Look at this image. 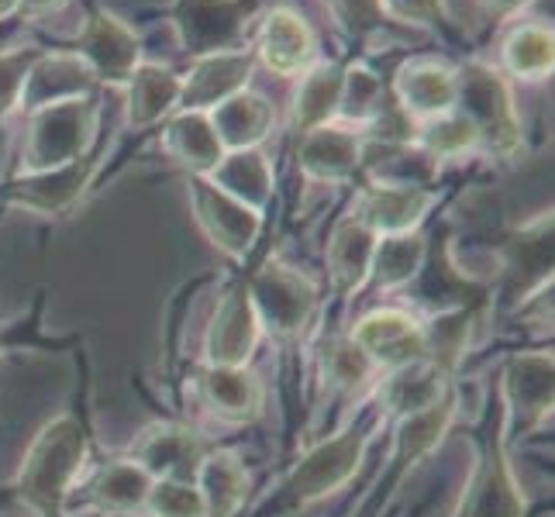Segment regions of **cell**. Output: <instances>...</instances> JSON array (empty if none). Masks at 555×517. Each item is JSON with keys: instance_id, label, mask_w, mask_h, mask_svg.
Wrapping results in <instances>:
<instances>
[{"instance_id": "obj_1", "label": "cell", "mask_w": 555, "mask_h": 517, "mask_svg": "<svg viewBox=\"0 0 555 517\" xmlns=\"http://www.w3.org/2000/svg\"><path fill=\"white\" fill-rule=\"evenodd\" d=\"M83 458H87V435L80 428V421L73 414L55 417L52 425H46V431L35 438V445L22 466L17 490H22V496L35 510L60 514L63 501L76 483V476L83 469Z\"/></svg>"}, {"instance_id": "obj_2", "label": "cell", "mask_w": 555, "mask_h": 517, "mask_svg": "<svg viewBox=\"0 0 555 517\" xmlns=\"http://www.w3.org/2000/svg\"><path fill=\"white\" fill-rule=\"evenodd\" d=\"M98 128V107L90 98L38 107L31 118L25 159L31 172H49L87 156V145Z\"/></svg>"}, {"instance_id": "obj_3", "label": "cell", "mask_w": 555, "mask_h": 517, "mask_svg": "<svg viewBox=\"0 0 555 517\" xmlns=\"http://www.w3.org/2000/svg\"><path fill=\"white\" fill-rule=\"evenodd\" d=\"M463 101V118L473 125L476 139L490 142L496 152H514L521 142L518 114H514L511 93L504 80L487 66H469L459 76L455 104Z\"/></svg>"}, {"instance_id": "obj_4", "label": "cell", "mask_w": 555, "mask_h": 517, "mask_svg": "<svg viewBox=\"0 0 555 517\" xmlns=\"http://www.w3.org/2000/svg\"><path fill=\"white\" fill-rule=\"evenodd\" d=\"M253 4L248 0H183L177 28L183 46L194 55L232 52L245 31Z\"/></svg>"}, {"instance_id": "obj_5", "label": "cell", "mask_w": 555, "mask_h": 517, "mask_svg": "<svg viewBox=\"0 0 555 517\" xmlns=\"http://www.w3.org/2000/svg\"><path fill=\"white\" fill-rule=\"evenodd\" d=\"M248 297L259 314V324H270L276 335H294L304 328V321L314 311V286L300 273H291L286 266H270L253 283Z\"/></svg>"}, {"instance_id": "obj_6", "label": "cell", "mask_w": 555, "mask_h": 517, "mask_svg": "<svg viewBox=\"0 0 555 517\" xmlns=\"http://www.w3.org/2000/svg\"><path fill=\"white\" fill-rule=\"evenodd\" d=\"M352 341L370 356L373 366H408L428 356V335L425 328L404 311H373L359 321Z\"/></svg>"}, {"instance_id": "obj_7", "label": "cell", "mask_w": 555, "mask_h": 517, "mask_svg": "<svg viewBox=\"0 0 555 517\" xmlns=\"http://www.w3.org/2000/svg\"><path fill=\"white\" fill-rule=\"evenodd\" d=\"M194 210H197V221L207 232V238L215 242L221 253L242 256L245 248L256 242L259 210L245 207L232 194H224V190L215 186L207 177L194 180Z\"/></svg>"}, {"instance_id": "obj_8", "label": "cell", "mask_w": 555, "mask_h": 517, "mask_svg": "<svg viewBox=\"0 0 555 517\" xmlns=\"http://www.w3.org/2000/svg\"><path fill=\"white\" fill-rule=\"evenodd\" d=\"M76 55L90 66L93 80H111L121 83L128 80L139 66V42L135 31L125 22H118L114 14L98 11L87 22L80 42H76Z\"/></svg>"}, {"instance_id": "obj_9", "label": "cell", "mask_w": 555, "mask_h": 517, "mask_svg": "<svg viewBox=\"0 0 555 517\" xmlns=\"http://www.w3.org/2000/svg\"><path fill=\"white\" fill-rule=\"evenodd\" d=\"M362 449H366V438L362 435H341L318 445L291 476V487L286 490H291L294 504H311L318 496L346 483L362 463Z\"/></svg>"}, {"instance_id": "obj_10", "label": "cell", "mask_w": 555, "mask_h": 517, "mask_svg": "<svg viewBox=\"0 0 555 517\" xmlns=\"http://www.w3.org/2000/svg\"><path fill=\"white\" fill-rule=\"evenodd\" d=\"M397 104L408 121H431L455 107L459 76L438 60H414L397 73Z\"/></svg>"}, {"instance_id": "obj_11", "label": "cell", "mask_w": 555, "mask_h": 517, "mask_svg": "<svg viewBox=\"0 0 555 517\" xmlns=\"http://www.w3.org/2000/svg\"><path fill=\"white\" fill-rule=\"evenodd\" d=\"M248 73H253V60L245 52L232 49V52L201 55L186 80H180L183 111H215L218 104L245 90Z\"/></svg>"}, {"instance_id": "obj_12", "label": "cell", "mask_w": 555, "mask_h": 517, "mask_svg": "<svg viewBox=\"0 0 555 517\" xmlns=\"http://www.w3.org/2000/svg\"><path fill=\"white\" fill-rule=\"evenodd\" d=\"M259 314L248 297V286H238L224 297L207 332V359L210 366H242L259 341Z\"/></svg>"}, {"instance_id": "obj_13", "label": "cell", "mask_w": 555, "mask_h": 517, "mask_svg": "<svg viewBox=\"0 0 555 517\" xmlns=\"http://www.w3.org/2000/svg\"><path fill=\"white\" fill-rule=\"evenodd\" d=\"M90 87H93V73L76 52L73 55H66V52L35 55V63L25 76V87H22V104L38 111L49 104L87 98Z\"/></svg>"}, {"instance_id": "obj_14", "label": "cell", "mask_w": 555, "mask_h": 517, "mask_svg": "<svg viewBox=\"0 0 555 517\" xmlns=\"http://www.w3.org/2000/svg\"><path fill=\"white\" fill-rule=\"evenodd\" d=\"M204 458H207V445L194 431H186V428H156V431H149L145 442L139 445L135 463L152 476V480L194 483Z\"/></svg>"}, {"instance_id": "obj_15", "label": "cell", "mask_w": 555, "mask_h": 517, "mask_svg": "<svg viewBox=\"0 0 555 517\" xmlns=\"http://www.w3.org/2000/svg\"><path fill=\"white\" fill-rule=\"evenodd\" d=\"M435 194L421 190L417 183H383L373 186L362 201V224H370L379 235H408L411 228L425 218Z\"/></svg>"}, {"instance_id": "obj_16", "label": "cell", "mask_w": 555, "mask_h": 517, "mask_svg": "<svg viewBox=\"0 0 555 517\" xmlns=\"http://www.w3.org/2000/svg\"><path fill=\"white\" fill-rule=\"evenodd\" d=\"M359 135L349 128H335V125H321L304 131V145H300V169L308 172L311 180L324 183H338L349 180L356 166H359Z\"/></svg>"}, {"instance_id": "obj_17", "label": "cell", "mask_w": 555, "mask_h": 517, "mask_svg": "<svg viewBox=\"0 0 555 517\" xmlns=\"http://www.w3.org/2000/svg\"><path fill=\"white\" fill-rule=\"evenodd\" d=\"M259 55L262 63L280 76L308 73L314 55V35L291 11H273L259 31Z\"/></svg>"}, {"instance_id": "obj_18", "label": "cell", "mask_w": 555, "mask_h": 517, "mask_svg": "<svg viewBox=\"0 0 555 517\" xmlns=\"http://www.w3.org/2000/svg\"><path fill=\"white\" fill-rule=\"evenodd\" d=\"M521 510L525 501L518 493V483H514L504 455L493 449L483 458V466L476 473V480L463 501V510L455 517H521Z\"/></svg>"}, {"instance_id": "obj_19", "label": "cell", "mask_w": 555, "mask_h": 517, "mask_svg": "<svg viewBox=\"0 0 555 517\" xmlns=\"http://www.w3.org/2000/svg\"><path fill=\"white\" fill-rule=\"evenodd\" d=\"M210 128L221 142V148H256V142L266 139V131L273 125V107L266 104L256 93H235L224 104H218L215 111L207 114Z\"/></svg>"}, {"instance_id": "obj_20", "label": "cell", "mask_w": 555, "mask_h": 517, "mask_svg": "<svg viewBox=\"0 0 555 517\" xmlns=\"http://www.w3.org/2000/svg\"><path fill=\"white\" fill-rule=\"evenodd\" d=\"M373 253H376V232L359 218L338 224V232L328 245V266L338 294H349L370 276L373 270Z\"/></svg>"}, {"instance_id": "obj_21", "label": "cell", "mask_w": 555, "mask_h": 517, "mask_svg": "<svg viewBox=\"0 0 555 517\" xmlns=\"http://www.w3.org/2000/svg\"><path fill=\"white\" fill-rule=\"evenodd\" d=\"M207 180L221 186L224 194H232L235 201H242L245 207L259 210L266 204V197H270L273 172H270V163H266L262 152L238 148L232 156H221V163L207 172Z\"/></svg>"}, {"instance_id": "obj_22", "label": "cell", "mask_w": 555, "mask_h": 517, "mask_svg": "<svg viewBox=\"0 0 555 517\" xmlns=\"http://www.w3.org/2000/svg\"><path fill=\"white\" fill-rule=\"evenodd\" d=\"M152 483L156 480H152L135 458H121V463H111L93 476V483L87 487V496L98 510L125 514V510L145 507Z\"/></svg>"}, {"instance_id": "obj_23", "label": "cell", "mask_w": 555, "mask_h": 517, "mask_svg": "<svg viewBox=\"0 0 555 517\" xmlns=\"http://www.w3.org/2000/svg\"><path fill=\"white\" fill-rule=\"evenodd\" d=\"M201 387L204 400L224 421H253L262 408V387L242 366H210Z\"/></svg>"}, {"instance_id": "obj_24", "label": "cell", "mask_w": 555, "mask_h": 517, "mask_svg": "<svg viewBox=\"0 0 555 517\" xmlns=\"http://www.w3.org/2000/svg\"><path fill=\"white\" fill-rule=\"evenodd\" d=\"M180 104V76L163 66H135L128 76V118L135 128L156 125Z\"/></svg>"}, {"instance_id": "obj_25", "label": "cell", "mask_w": 555, "mask_h": 517, "mask_svg": "<svg viewBox=\"0 0 555 517\" xmlns=\"http://www.w3.org/2000/svg\"><path fill=\"white\" fill-rule=\"evenodd\" d=\"M87 180H90V156L73 159L69 166L49 169V172H35L28 183H22L14 201L31 210H42V215H55V210L69 207L83 194Z\"/></svg>"}, {"instance_id": "obj_26", "label": "cell", "mask_w": 555, "mask_h": 517, "mask_svg": "<svg viewBox=\"0 0 555 517\" xmlns=\"http://www.w3.org/2000/svg\"><path fill=\"white\" fill-rule=\"evenodd\" d=\"M166 148L173 152L180 163H186L190 169L204 172V177L224 156V148H221L215 128H210V118L204 111H183L166 131Z\"/></svg>"}, {"instance_id": "obj_27", "label": "cell", "mask_w": 555, "mask_h": 517, "mask_svg": "<svg viewBox=\"0 0 555 517\" xmlns=\"http://www.w3.org/2000/svg\"><path fill=\"white\" fill-rule=\"evenodd\" d=\"M442 373H438L435 362L425 359H417V362H408V366H397L390 383L383 387V400L400 411V414H417V411H425L431 408L438 397H442Z\"/></svg>"}, {"instance_id": "obj_28", "label": "cell", "mask_w": 555, "mask_h": 517, "mask_svg": "<svg viewBox=\"0 0 555 517\" xmlns=\"http://www.w3.org/2000/svg\"><path fill=\"white\" fill-rule=\"evenodd\" d=\"M507 390L514 408L528 421H539L552 411V356L514 359L507 370Z\"/></svg>"}, {"instance_id": "obj_29", "label": "cell", "mask_w": 555, "mask_h": 517, "mask_svg": "<svg viewBox=\"0 0 555 517\" xmlns=\"http://www.w3.org/2000/svg\"><path fill=\"white\" fill-rule=\"evenodd\" d=\"M341 80H346V69L341 66H318L304 76L300 93H297V111H294L300 131L328 125L332 114H338Z\"/></svg>"}, {"instance_id": "obj_30", "label": "cell", "mask_w": 555, "mask_h": 517, "mask_svg": "<svg viewBox=\"0 0 555 517\" xmlns=\"http://www.w3.org/2000/svg\"><path fill=\"white\" fill-rule=\"evenodd\" d=\"M194 483L207 501V517H228L242 501L245 473L232 455H207Z\"/></svg>"}, {"instance_id": "obj_31", "label": "cell", "mask_w": 555, "mask_h": 517, "mask_svg": "<svg viewBox=\"0 0 555 517\" xmlns=\"http://www.w3.org/2000/svg\"><path fill=\"white\" fill-rule=\"evenodd\" d=\"M452 411H455V397L442 393L431 408L411 414L404 421V428H400V452H397L400 463L408 466V463H414V458L425 455L438 442V438H442V431L449 428Z\"/></svg>"}, {"instance_id": "obj_32", "label": "cell", "mask_w": 555, "mask_h": 517, "mask_svg": "<svg viewBox=\"0 0 555 517\" xmlns=\"http://www.w3.org/2000/svg\"><path fill=\"white\" fill-rule=\"evenodd\" d=\"M504 63L521 80H542L552 73V31L525 25L504 42Z\"/></svg>"}, {"instance_id": "obj_33", "label": "cell", "mask_w": 555, "mask_h": 517, "mask_svg": "<svg viewBox=\"0 0 555 517\" xmlns=\"http://www.w3.org/2000/svg\"><path fill=\"white\" fill-rule=\"evenodd\" d=\"M421 262H425V242L417 235H387L383 245H376L370 273H376L379 286H397L408 283L421 270Z\"/></svg>"}, {"instance_id": "obj_34", "label": "cell", "mask_w": 555, "mask_h": 517, "mask_svg": "<svg viewBox=\"0 0 555 517\" xmlns=\"http://www.w3.org/2000/svg\"><path fill=\"white\" fill-rule=\"evenodd\" d=\"M476 142V131L473 125L463 118V114H438V118L421 125V148H425V156L431 159H442V156H463L466 148H473Z\"/></svg>"}, {"instance_id": "obj_35", "label": "cell", "mask_w": 555, "mask_h": 517, "mask_svg": "<svg viewBox=\"0 0 555 517\" xmlns=\"http://www.w3.org/2000/svg\"><path fill=\"white\" fill-rule=\"evenodd\" d=\"M145 507L156 517H207V501L197 483L156 480L149 490Z\"/></svg>"}, {"instance_id": "obj_36", "label": "cell", "mask_w": 555, "mask_h": 517, "mask_svg": "<svg viewBox=\"0 0 555 517\" xmlns=\"http://www.w3.org/2000/svg\"><path fill=\"white\" fill-rule=\"evenodd\" d=\"M383 111V87L370 69H346L341 80L338 114H356V118H376Z\"/></svg>"}, {"instance_id": "obj_37", "label": "cell", "mask_w": 555, "mask_h": 517, "mask_svg": "<svg viewBox=\"0 0 555 517\" xmlns=\"http://www.w3.org/2000/svg\"><path fill=\"white\" fill-rule=\"evenodd\" d=\"M35 63V52H4L0 55V118L22 104L25 76Z\"/></svg>"}, {"instance_id": "obj_38", "label": "cell", "mask_w": 555, "mask_h": 517, "mask_svg": "<svg viewBox=\"0 0 555 517\" xmlns=\"http://www.w3.org/2000/svg\"><path fill=\"white\" fill-rule=\"evenodd\" d=\"M328 370H332V376L338 383H349V387H352V383L366 379L373 373V362H370V356L362 352L356 341H341V345H335L332 356H328Z\"/></svg>"}, {"instance_id": "obj_39", "label": "cell", "mask_w": 555, "mask_h": 517, "mask_svg": "<svg viewBox=\"0 0 555 517\" xmlns=\"http://www.w3.org/2000/svg\"><path fill=\"white\" fill-rule=\"evenodd\" d=\"M379 14L408 25H428L442 14V0H379Z\"/></svg>"}, {"instance_id": "obj_40", "label": "cell", "mask_w": 555, "mask_h": 517, "mask_svg": "<svg viewBox=\"0 0 555 517\" xmlns=\"http://www.w3.org/2000/svg\"><path fill=\"white\" fill-rule=\"evenodd\" d=\"M328 4L349 28H370L379 17V0H328Z\"/></svg>"}, {"instance_id": "obj_41", "label": "cell", "mask_w": 555, "mask_h": 517, "mask_svg": "<svg viewBox=\"0 0 555 517\" xmlns=\"http://www.w3.org/2000/svg\"><path fill=\"white\" fill-rule=\"evenodd\" d=\"M63 4H66V0H17V11H22V14H31V17H38V14L60 11Z\"/></svg>"}, {"instance_id": "obj_42", "label": "cell", "mask_w": 555, "mask_h": 517, "mask_svg": "<svg viewBox=\"0 0 555 517\" xmlns=\"http://www.w3.org/2000/svg\"><path fill=\"white\" fill-rule=\"evenodd\" d=\"M525 4V0H483V8L490 14H511V11H518Z\"/></svg>"}, {"instance_id": "obj_43", "label": "cell", "mask_w": 555, "mask_h": 517, "mask_svg": "<svg viewBox=\"0 0 555 517\" xmlns=\"http://www.w3.org/2000/svg\"><path fill=\"white\" fill-rule=\"evenodd\" d=\"M17 11V0H0V17H8Z\"/></svg>"}]
</instances>
